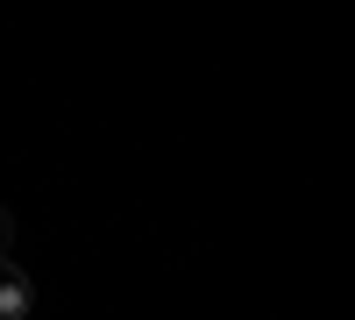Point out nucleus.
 Instances as JSON below:
<instances>
[{
	"mask_svg": "<svg viewBox=\"0 0 355 320\" xmlns=\"http://www.w3.org/2000/svg\"><path fill=\"white\" fill-rule=\"evenodd\" d=\"M8 228H15V221H8V207H0V242H8ZM0 256H8V249H0Z\"/></svg>",
	"mask_w": 355,
	"mask_h": 320,
	"instance_id": "2",
	"label": "nucleus"
},
{
	"mask_svg": "<svg viewBox=\"0 0 355 320\" xmlns=\"http://www.w3.org/2000/svg\"><path fill=\"white\" fill-rule=\"evenodd\" d=\"M28 306H36V285H28V271L15 264V256H0V320H28Z\"/></svg>",
	"mask_w": 355,
	"mask_h": 320,
	"instance_id": "1",
	"label": "nucleus"
}]
</instances>
